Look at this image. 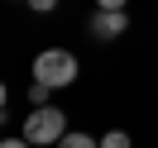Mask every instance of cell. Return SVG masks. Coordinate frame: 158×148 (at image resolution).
Instances as JSON below:
<instances>
[{
  "instance_id": "cell-10",
  "label": "cell",
  "mask_w": 158,
  "mask_h": 148,
  "mask_svg": "<svg viewBox=\"0 0 158 148\" xmlns=\"http://www.w3.org/2000/svg\"><path fill=\"white\" fill-rule=\"evenodd\" d=\"M5 100H10V91H5V81H0V110H5Z\"/></svg>"
},
{
  "instance_id": "cell-3",
  "label": "cell",
  "mask_w": 158,
  "mask_h": 148,
  "mask_svg": "<svg viewBox=\"0 0 158 148\" xmlns=\"http://www.w3.org/2000/svg\"><path fill=\"white\" fill-rule=\"evenodd\" d=\"M91 38L96 43H115L129 34V10H91Z\"/></svg>"
},
{
  "instance_id": "cell-9",
  "label": "cell",
  "mask_w": 158,
  "mask_h": 148,
  "mask_svg": "<svg viewBox=\"0 0 158 148\" xmlns=\"http://www.w3.org/2000/svg\"><path fill=\"white\" fill-rule=\"evenodd\" d=\"M0 148H34L29 138H0Z\"/></svg>"
},
{
  "instance_id": "cell-6",
  "label": "cell",
  "mask_w": 158,
  "mask_h": 148,
  "mask_svg": "<svg viewBox=\"0 0 158 148\" xmlns=\"http://www.w3.org/2000/svg\"><path fill=\"white\" fill-rule=\"evenodd\" d=\"M29 105H48V86L43 81H29Z\"/></svg>"
},
{
  "instance_id": "cell-2",
  "label": "cell",
  "mask_w": 158,
  "mask_h": 148,
  "mask_svg": "<svg viewBox=\"0 0 158 148\" xmlns=\"http://www.w3.org/2000/svg\"><path fill=\"white\" fill-rule=\"evenodd\" d=\"M67 134V115H62L58 105H34L29 115H24V134L34 148H58V138Z\"/></svg>"
},
{
  "instance_id": "cell-8",
  "label": "cell",
  "mask_w": 158,
  "mask_h": 148,
  "mask_svg": "<svg viewBox=\"0 0 158 148\" xmlns=\"http://www.w3.org/2000/svg\"><path fill=\"white\" fill-rule=\"evenodd\" d=\"M96 10H129V0H96Z\"/></svg>"
},
{
  "instance_id": "cell-7",
  "label": "cell",
  "mask_w": 158,
  "mask_h": 148,
  "mask_svg": "<svg viewBox=\"0 0 158 148\" xmlns=\"http://www.w3.org/2000/svg\"><path fill=\"white\" fill-rule=\"evenodd\" d=\"M24 5H29L34 14H53V10H58V0H24Z\"/></svg>"
},
{
  "instance_id": "cell-4",
  "label": "cell",
  "mask_w": 158,
  "mask_h": 148,
  "mask_svg": "<svg viewBox=\"0 0 158 148\" xmlns=\"http://www.w3.org/2000/svg\"><path fill=\"white\" fill-rule=\"evenodd\" d=\"M58 148H101V138H91V134H81V129H67V134L58 138Z\"/></svg>"
},
{
  "instance_id": "cell-1",
  "label": "cell",
  "mask_w": 158,
  "mask_h": 148,
  "mask_svg": "<svg viewBox=\"0 0 158 148\" xmlns=\"http://www.w3.org/2000/svg\"><path fill=\"white\" fill-rule=\"evenodd\" d=\"M77 72H81V62H77V53H67V48H43L39 58H34V81H43L48 91L72 86Z\"/></svg>"
},
{
  "instance_id": "cell-5",
  "label": "cell",
  "mask_w": 158,
  "mask_h": 148,
  "mask_svg": "<svg viewBox=\"0 0 158 148\" xmlns=\"http://www.w3.org/2000/svg\"><path fill=\"white\" fill-rule=\"evenodd\" d=\"M101 148H134V138L125 129H110V134H101Z\"/></svg>"
}]
</instances>
